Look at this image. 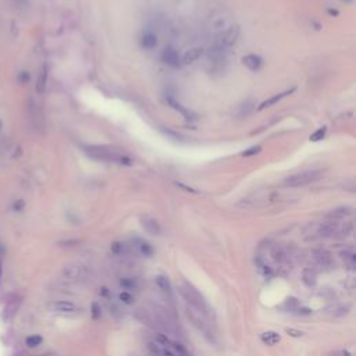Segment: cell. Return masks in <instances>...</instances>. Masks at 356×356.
I'll return each instance as SVG.
<instances>
[{"instance_id": "5b68a950", "label": "cell", "mask_w": 356, "mask_h": 356, "mask_svg": "<svg viewBox=\"0 0 356 356\" xmlns=\"http://www.w3.org/2000/svg\"><path fill=\"white\" fill-rule=\"evenodd\" d=\"M240 38V28L237 25H231L227 30L220 32V35L217 36V42H216V48L224 50L226 48H230L234 43L238 41Z\"/></svg>"}, {"instance_id": "603a6c76", "label": "cell", "mask_w": 356, "mask_h": 356, "mask_svg": "<svg viewBox=\"0 0 356 356\" xmlns=\"http://www.w3.org/2000/svg\"><path fill=\"white\" fill-rule=\"evenodd\" d=\"M25 344L30 346V348H36L38 345L42 344V337L39 335H31L25 340Z\"/></svg>"}, {"instance_id": "6da1fadb", "label": "cell", "mask_w": 356, "mask_h": 356, "mask_svg": "<svg viewBox=\"0 0 356 356\" xmlns=\"http://www.w3.org/2000/svg\"><path fill=\"white\" fill-rule=\"evenodd\" d=\"M179 293L181 296L185 299V302L192 307V310H195L196 313L202 314L205 319H210L211 316V309H210L208 301L205 299V296L189 283H182L179 285Z\"/></svg>"}, {"instance_id": "83f0119b", "label": "cell", "mask_w": 356, "mask_h": 356, "mask_svg": "<svg viewBox=\"0 0 356 356\" xmlns=\"http://www.w3.org/2000/svg\"><path fill=\"white\" fill-rule=\"evenodd\" d=\"M262 150V146H252L249 147L248 150H245L243 153H242V156H253V155H256V153H259Z\"/></svg>"}, {"instance_id": "4dcf8cb0", "label": "cell", "mask_w": 356, "mask_h": 356, "mask_svg": "<svg viewBox=\"0 0 356 356\" xmlns=\"http://www.w3.org/2000/svg\"><path fill=\"white\" fill-rule=\"evenodd\" d=\"M121 285H124L127 288H129V287H135V283L134 281H127V280H121Z\"/></svg>"}, {"instance_id": "ba28073f", "label": "cell", "mask_w": 356, "mask_h": 356, "mask_svg": "<svg viewBox=\"0 0 356 356\" xmlns=\"http://www.w3.org/2000/svg\"><path fill=\"white\" fill-rule=\"evenodd\" d=\"M162 59H163V62L168 65H171V67H178L179 64H181V59H179V54L176 49H173V48H166L164 50H163V54H162Z\"/></svg>"}, {"instance_id": "7a4b0ae2", "label": "cell", "mask_w": 356, "mask_h": 356, "mask_svg": "<svg viewBox=\"0 0 356 356\" xmlns=\"http://www.w3.org/2000/svg\"><path fill=\"white\" fill-rule=\"evenodd\" d=\"M85 152L91 157L96 160L102 162H113V163H120V164H131V160L126 157L124 155L118 153L117 150H113L110 147L106 146H86Z\"/></svg>"}, {"instance_id": "4316f807", "label": "cell", "mask_w": 356, "mask_h": 356, "mask_svg": "<svg viewBox=\"0 0 356 356\" xmlns=\"http://www.w3.org/2000/svg\"><path fill=\"white\" fill-rule=\"evenodd\" d=\"M46 80H48V73L43 71V73L41 74L39 81H38V91H39V92H43V91H45V88H46Z\"/></svg>"}, {"instance_id": "e0dca14e", "label": "cell", "mask_w": 356, "mask_h": 356, "mask_svg": "<svg viewBox=\"0 0 356 356\" xmlns=\"http://www.w3.org/2000/svg\"><path fill=\"white\" fill-rule=\"evenodd\" d=\"M352 213V209L351 208H338V209L333 210L328 213V217L331 220H338V219H344V217H348L349 214Z\"/></svg>"}, {"instance_id": "30bf717a", "label": "cell", "mask_w": 356, "mask_h": 356, "mask_svg": "<svg viewBox=\"0 0 356 356\" xmlns=\"http://www.w3.org/2000/svg\"><path fill=\"white\" fill-rule=\"evenodd\" d=\"M272 258L273 260L275 263H278V264H285V263L290 260V255H288V252L284 249L283 246H274L272 249Z\"/></svg>"}, {"instance_id": "d6a6232c", "label": "cell", "mask_w": 356, "mask_h": 356, "mask_svg": "<svg viewBox=\"0 0 356 356\" xmlns=\"http://www.w3.org/2000/svg\"><path fill=\"white\" fill-rule=\"evenodd\" d=\"M0 275H1V270H0Z\"/></svg>"}, {"instance_id": "7402d4cb", "label": "cell", "mask_w": 356, "mask_h": 356, "mask_svg": "<svg viewBox=\"0 0 356 356\" xmlns=\"http://www.w3.org/2000/svg\"><path fill=\"white\" fill-rule=\"evenodd\" d=\"M167 100H168V103H170V105L173 106V107H174L176 110H178V112H181V113H182V114L185 115L187 118H192V117H191V112H188L187 109H184V107H182V106L179 105V103H177V102H176V100H174V99H173L171 96H168Z\"/></svg>"}, {"instance_id": "3957f363", "label": "cell", "mask_w": 356, "mask_h": 356, "mask_svg": "<svg viewBox=\"0 0 356 356\" xmlns=\"http://www.w3.org/2000/svg\"><path fill=\"white\" fill-rule=\"evenodd\" d=\"M62 278L68 283H84L92 277V270L89 266L81 263H73L64 266L62 270Z\"/></svg>"}, {"instance_id": "8992f818", "label": "cell", "mask_w": 356, "mask_h": 356, "mask_svg": "<svg viewBox=\"0 0 356 356\" xmlns=\"http://www.w3.org/2000/svg\"><path fill=\"white\" fill-rule=\"evenodd\" d=\"M49 310L56 314H60V316H77V314L81 312V309L74 305L73 302H68V301H53L48 305Z\"/></svg>"}, {"instance_id": "cb8c5ba5", "label": "cell", "mask_w": 356, "mask_h": 356, "mask_svg": "<svg viewBox=\"0 0 356 356\" xmlns=\"http://www.w3.org/2000/svg\"><path fill=\"white\" fill-rule=\"evenodd\" d=\"M325 132H327V127H320L316 132H313L312 135H310V141H313V142H317V141H322L323 138L325 136Z\"/></svg>"}, {"instance_id": "ffe728a7", "label": "cell", "mask_w": 356, "mask_h": 356, "mask_svg": "<svg viewBox=\"0 0 356 356\" xmlns=\"http://www.w3.org/2000/svg\"><path fill=\"white\" fill-rule=\"evenodd\" d=\"M316 273L310 269H306L304 272V283L307 285V287H313L316 285Z\"/></svg>"}, {"instance_id": "ac0fdd59", "label": "cell", "mask_w": 356, "mask_h": 356, "mask_svg": "<svg viewBox=\"0 0 356 356\" xmlns=\"http://www.w3.org/2000/svg\"><path fill=\"white\" fill-rule=\"evenodd\" d=\"M141 42H142V46H144V48H146V49H153V48H156L157 45L156 35L147 32V33H145V35L142 36V41H141Z\"/></svg>"}, {"instance_id": "f1b7e54d", "label": "cell", "mask_w": 356, "mask_h": 356, "mask_svg": "<svg viewBox=\"0 0 356 356\" xmlns=\"http://www.w3.org/2000/svg\"><path fill=\"white\" fill-rule=\"evenodd\" d=\"M287 334L291 335V337H302L304 333L302 331H298V330H293V328H287Z\"/></svg>"}, {"instance_id": "7c38bea8", "label": "cell", "mask_w": 356, "mask_h": 356, "mask_svg": "<svg viewBox=\"0 0 356 356\" xmlns=\"http://www.w3.org/2000/svg\"><path fill=\"white\" fill-rule=\"evenodd\" d=\"M202 54H203V49H202V48H192V49L187 50L185 54L182 56V63L184 64L195 63Z\"/></svg>"}, {"instance_id": "5bb4252c", "label": "cell", "mask_w": 356, "mask_h": 356, "mask_svg": "<svg viewBox=\"0 0 356 356\" xmlns=\"http://www.w3.org/2000/svg\"><path fill=\"white\" fill-rule=\"evenodd\" d=\"M18 306H20V301H17V299L9 301L7 304L4 305V309H3V319H6V320L11 319L14 316V313L17 312Z\"/></svg>"}, {"instance_id": "9c48e42d", "label": "cell", "mask_w": 356, "mask_h": 356, "mask_svg": "<svg viewBox=\"0 0 356 356\" xmlns=\"http://www.w3.org/2000/svg\"><path fill=\"white\" fill-rule=\"evenodd\" d=\"M242 63H243V65H246L251 71H259L262 67L263 60L262 57L258 54H246L242 57Z\"/></svg>"}, {"instance_id": "1f68e13d", "label": "cell", "mask_w": 356, "mask_h": 356, "mask_svg": "<svg viewBox=\"0 0 356 356\" xmlns=\"http://www.w3.org/2000/svg\"><path fill=\"white\" fill-rule=\"evenodd\" d=\"M3 150H4V142H3V138L0 135V157L3 155Z\"/></svg>"}, {"instance_id": "44dd1931", "label": "cell", "mask_w": 356, "mask_h": 356, "mask_svg": "<svg viewBox=\"0 0 356 356\" xmlns=\"http://www.w3.org/2000/svg\"><path fill=\"white\" fill-rule=\"evenodd\" d=\"M136 248H138V251L141 252L142 255H145V256H150L152 253H153V248L147 243V242H144V241H138V245H136Z\"/></svg>"}, {"instance_id": "d6986e66", "label": "cell", "mask_w": 356, "mask_h": 356, "mask_svg": "<svg viewBox=\"0 0 356 356\" xmlns=\"http://www.w3.org/2000/svg\"><path fill=\"white\" fill-rule=\"evenodd\" d=\"M262 341L267 345H275L277 342H280V335L274 331H267L262 334Z\"/></svg>"}, {"instance_id": "484cf974", "label": "cell", "mask_w": 356, "mask_h": 356, "mask_svg": "<svg viewBox=\"0 0 356 356\" xmlns=\"http://www.w3.org/2000/svg\"><path fill=\"white\" fill-rule=\"evenodd\" d=\"M120 299H121V302H123V304H126V305H131L132 302H134V296H132V295H131L129 292H127V291L120 293Z\"/></svg>"}, {"instance_id": "4fadbf2b", "label": "cell", "mask_w": 356, "mask_h": 356, "mask_svg": "<svg viewBox=\"0 0 356 356\" xmlns=\"http://www.w3.org/2000/svg\"><path fill=\"white\" fill-rule=\"evenodd\" d=\"M293 91L295 89H290V91H285V92H281V94H277V95H274V96H272V97H269L267 100H264L263 102L262 105H260V107H259V110H263V109H267V107H272L273 105H275L277 102H280L283 97H285L287 95H290V94H292Z\"/></svg>"}, {"instance_id": "8fae6325", "label": "cell", "mask_w": 356, "mask_h": 356, "mask_svg": "<svg viewBox=\"0 0 356 356\" xmlns=\"http://www.w3.org/2000/svg\"><path fill=\"white\" fill-rule=\"evenodd\" d=\"M149 349H150V352L155 356H178L170 348L164 345H160L159 342H150L149 344Z\"/></svg>"}, {"instance_id": "52a82bcc", "label": "cell", "mask_w": 356, "mask_h": 356, "mask_svg": "<svg viewBox=\"0 0 356 356\" xmlns=\"http://www.w3.org/2000/svg\"><path fill=\"white\" fill-rule=\"evenodd\" d=\"M313 259L314 262L317 263L319 266H322V267H330L333 264L331 253L325 251V249H316L313 252Z\"/></svg>"}, {"instance_id": "f546056e", "label": "cell", "mask_w": 356, "mask_h": 356, "mask_svg": "<svg viewBox=\"0 0 356 356\" xmlns=\"http://www.w3.org/2000/svg\"><path fill=\"white\" fill-rule=\"evenodd\" d=\"M92 309H94V319H99V316H100V309H99V305L97 304H94L92 305Z\"/></svg>"}, {"instance_id": "277c9868", "label": "cell", "mask_w": 356, "mask_h": 356, "mask_svg": "<svg viewBox=\"0 0 356 356\" xmlns=\"http://www.w3.org/2000/svg\"><path fill=\"white\" fill-rule=\"evenodd\" d=\"M323 177V171L322 170H305V171H299L296 174H292L290 177L284 179V185L285 187H304L307 184H313L316 181H319Z\"/></svg>"}, {"instance_id": "d4e9b609", "label": "cell", "mask_w": 356, "mask_h": 356, "mask_svg": "<svg viewBox=\"0 0 356 356\" xmlns=\"http://www.w3.org/2000/svg\"><path fill=\"white\" fill-rule=\"evenodd\" d=\"M341 256H342V259H344L345 262L349 263V264H354V263H355V252L352 251V249H348V251L342 252Z\"/></svg>"}, {"instance_id": "9a60e30c", "label": "cell", "mask_w": 356, "mask_h": 356, "mask_svg": "<svg viewBox=\"0 0 356 356\" xmlns=\"http://www.w3.org/2000/svg\"><path fill=\"white\" fill-rule=\"evenodd\" d=\"M155 283H156L157 287H159V288H160L163 292H166V293L173 292L171 283H170L168 277H166V275H156V277H155Z\"/></svg>"}, {"instance_id": "2e32d148", "label": "cell", "mask_w": 356, "mask_h": 356, "mask_svg": "<svg viewBox=\"0 0 356 356\" xmlns=\"http://www.w3.org/2000/svg\"><path fill=\"white\" fill-rule=\"evenodd\" d=\"M142 226H144L145 230H146L149 234H152V235L160 234V227H159V224H157V221L155 220V219H150V217L142 219Z\"/></svg>"}]
</instances>
